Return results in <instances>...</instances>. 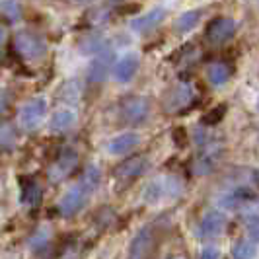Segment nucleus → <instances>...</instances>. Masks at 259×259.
<instances>
[{
	"label": "nucleus",
	"instance_id": "obj_18",
	"mask_svg": "<svg viewBox=\"0 0 259 259\" xmlns=\"http://www.w3.org/2000/svg\"><path fill=\"white\" fill-rule=\"evenodd\" d=\"M253 199H255V195L251 193L249 189L240 187V189L232 191L230 195H226L221 203L226 208H238V207H242V205H246V203H249V201H253Z\"/></svg>",
	"mask_w": 259,
	"mask_h": 259
},
{
	"label": "nucleus",
	"instance_id": "obj_20",
	"mask_svg": "<svg viewBox=\"0 0 259 259\" xmlns=\"http://www.w3.org/2000/svg\"><path fill=\"white\" fill-rule=\"evenodd\" d=\"M201 20V12L199 10H189V12L182 14L178 20H176V29L180 33H185V31H191Z\"/></svg>",
	"mask_w": 259,
	"mask_h": 259
},
{
	"label": "nucleus",
	"instance_id": "obj_17",
	"mask_svg": "<svg viewBox=\"0 0 259 259\" xmlns=\"http://www.w3.org/2000/svg\"><path fill=\"white\" fill-rule=\"evenodd\" d=\"M20 187H22V201L26 205H37L41 199V187L37 185V182L31 178H22Z\"/></svg>",
	"mask_w": 259,
	"mask_h": 259
},
{
	"label": "nucleus",
	"instance_id": "obj_12",
	"mask_svg": "<svg viewBox=\"0 0 259 259\" xmlns=\"http://www.w3.org/2000/svg\"><path fill=\"white\" fill-rule=\"evenodd\" d=\"M193 100V92L189 86H176L171 92H168V96H166V100H164V109L169 111V113H174V111H180L183 109L185 105L189 104Z\"/></svg>",
	"mask_w": 259,
	"mask_h": 259
},
{
	"label": "nucleus",
	"instance_id": "obj_23",
	"mask_svg": "<svg viewBox=\"0 0 259 259\" xmlns=\"http://www.w3.org/2000/svg\"><path fill=\"white\" fill-rule=\"evenodd\" d=\"M0 14H4L10 22H14L22 16V8L16 0H0Z\"/></svg>",
	"mask_w": 259,
	"mask_h": 259
},
{
	"label": "nucleus",
	"instance_id": "obj_11",
	"mask_svg": "<svg viewBox=\"0 0 259 259\" xmlns=\"http://www.w3.org/2000/svg\"><path fill=\"white\" fill-rule=\"evenodd\" d=\"M146 168H148V160L144 156H133L117 166L115 178L117 180H135V178L143 176Z\"/></svg>",
	"mask_w": 259,
	"mask_h": 259
},
{
	"label": "nucleus",
	"instance_id": "obj_27",
	"mask_svg": "<svg viewBox=\"0 0 259 259\" xmlns=\"http://www.w3.org/2000/svg\"><path fill=\"white\" fill-rule=\"evenodd\" d=\"M174 141H176L178 146H182V144L185 143V129H183V127H176V129H174Z\"/></svg>",
	"mask_w": 259,
	"mask_h": 259
},
{
	"label": "nucleus",
	"instance_id": "obj_5",
	"mask_svg": "<svg viewBox=\"0 0 259 259\" xmlns=\"http://www.w3.org/2000/svg\"><path fill=\"white\" fill-rule=\"evenodd\" d=\"M76 164H78L76 150L65 148L63 152H59L57 160L53 162V166L49 168V180H51V182H61V180L68 178V176L74 171Z\"/></svg>",
	"mask_w": 259,
	"mask_h": 259
},
{
	"label": "nucleus",
	"instance_id": "obj_19",
	"mask_svg": "<svg viewBox=\"0 0 259 259\" xmlns=\"http://www.w3.org/2000/svg\"><path fill=\"white\" fill-rule=\"evenodd\" d=\"M230 74H232V70H230V66L226 65V63H212L207 70L208 80L214 86H222L224 82H228Z\"/></svg>",
	"mask_w": 259,
	"mask_h": 259
},
{
	"label": "nucleus",
	"instance_id": "obj_2",
	"mask_svg": "<svg viewBox=\"0 0 259 259\" xmlns=\"http://www.w3.org/2000/svg\"><path fill=\"white\" fill-rule=\"evenodd\" d=\"M14 49L18 51L20 57H24L27 61H37L47 51L45 41L39 37L37 33H33V31H20V33H16Z\"/></svg>",
	"mask_w": 259,
	"mask_h": 259
},
{
	"label": "nucleus",
	"instance_id": "obj_14",
	"mask_svg": "<svg viewBox=\"0 0 259 259\" xmlns=\"http://www.w3.org/2000/svg\"><path fill=\"white\" fill-rule=\"evenodd\" d=\"M137 70H139V55L129 53L115 65L113 76H115L117 82H129V80L135 78Z\"/></svg>",
	"mask_w": 259,
	"mask_h": 259
},
{
	"label": "nucleus",
	"instance_id": "obj_7",
	"mask_svg": "<svg viewBox=\"0 0 259 259\" xmlns=\"http://www.w3.org/2000/svg\"><path fill=\"white\" fill-rule=\"evenodd\" d=\"M236 31V24L230 18H214L205 29V37L210 43H224L234 35Z\"/></svg>",
	"mask_w": 259,
	"mask_h": 259
},
{
	"label": "nucleus",
	"instance_id": "obj_6",
	"mask_svg": "<svg viewBox=\"0 0 259 259\" xmlns=\"http://www.w3.org/2000/svg\"><path fill=\"white\" fill-rule=\"evenodd\" d=\"M178 193H180V183L176 180H156L146 185L143 197L146 203H158L164 197H174Z\"/></svg>",
	"mask_w": 259,
	"mask_h": 259
},
{
	"label": "nucleus",
	"instance_id": "obj_10",
	"mask_svg": "<svg viewBox=\"0 0 259 259\" xmlns=\"http://www.w3.org/2000/svg\"><path fill=\"white\" fill-rule=\"evenodd\" d=\"M226 226V217L221 210H210L203 217V221L199 224V236L205 238V240H210V238H217L219 234L224 230Z\"/></svg>",
	"mask_w": 259,
	"mask_h": 259
},
{
	"label": "nucleus",
	"instance_id": "obj_25",
	"mask_svg": "<svg viewBox=\"0 0 259 259\" xmlns=\"http://www.w3.org/2000/svg\"><path fill=\"white\" fill-rule=\"evenodd\" d=\"M247 232L253 240H259V217L247 219Z\"/></svg>",
	"mask_w": 259,
	"mask_h": 259
},
{
	"label": "nucleus",
	"instance_id": "obj_24",
	"mask_svg": "<svg viewBox=\"0 0 259 259\" xmlns=\"http://www.w3.org/2000/svg\"><path fill=\"white\" fill-rule=\"evenodd\" d=\"M224 115H226V105L221 104L217 105V107H212L207 115H205L203 121H205V125H217V123H221L222 119H224Z\"/></svg>",
	"mask_w": 259,
	"mask_h": 259
},
{
	"label": "nucleus",
	"instance_id": "obj_16",
	"mask_svg": "<svg viewBox=\"0 0 259 259\" xmlns=\"http://www.w3.org/2000/svg\"><path fill=\"white\" fill-rule=\"evenodd\" d=\"M74 121H76V113H74L72 109H68V107H61V109H57V111L53 113L51 129L53 131H66L74 125Z\"/></svg>",
	"mask_w": 259,
	"mask_h": 259
},
{
	"label": "nucleus",
	"instance_id": "obj_9",
	"mask_svg": "<svg viewBox=\"0 0 259 259\" xmlns=\"http://www.w3.org/2000/svg\"><path fill=\"white\" fill-rule=\"evenodd\" d=\"M152 244H154V230H152V226H144L131 244L129 259H146L150 255Z\"/></svg>",
	"mask_w": 259,
	"mask_h": 259
},
{
	"label": "nucleus",
	"instance_id": "obj_30",
	"mask_svg": "<svg viewBox=\"0 0 259 259\" xmlns=\"http://www.w3.org/2000/svg\"><path fill=\"white\" fill-rule=\"evenodd\" d=\"M257 109H259V100H257Z\"/></svg>",
	"mask_w": 259,
	"mask_h": 259
},
{
	"label": "nucleus",
	"instance_id": "obj_21",
	"mask_svg": "<svg viewBox=\"0 0 259 259\" xmlns=\"http://www.w3.org/2000/svg\"><path fill=\"white\" fill-rule=\"evenodd\" d=\"M255 255V244L249 240H240L236 242L232 247V257L234 259H251Z\"/></svg>",
	"mask_w": 259,
	"mask_h": 259
},
{
	"label": "nucleus",
	"instance_id": "obj_4",
	"mask_svg": "<svg viewBox=\"0 0 259 259\" xmlns=\"http://www.w3.org/2000/svg\"><path fill=\"white\" fill-rule=\"evenodd\" d=\"M45 111H47V102L43 98H33L29 100L22 109H20V125L24 127L26 131H33L37 129L45 117Z\"/></svg>",
	"mask_w": 259,
	"mask_h": 259
},
{
	"label": "nucleus",
	"instance_id": "obj_22",
	"mask_svg": "<svg viewBox=\"0 0 259 259\" xmlns=\"http://www.w3.org/2000/svg\"><path fill=\"white\" fill-rule=\"evenodd\" d=\"M16 143V131L14 125L8 121H0V146L2 148H10Z\"/></svg>",
	"mask_w": 259,
	"mask_h": 259
},
{
	"label": "nucleus",
	"instance_id": "obj_15",
	"mask_svg": "<svg viewBox=\"0 0 259 259\" xmlns=\"http://www.w3.org/2000/svg\"><path fill=\"white\" fill-rule=\"evenodd\" d=\"M164 18H166V10H164V8H154V10L144 14V16L135 18V20L131 22V27H133L135 31H139V33H146V31L154 29Z\"/></svg>",
	"mask_w": 259,
	"mask_h": 259
},
{
	"label": "nucleus",
	"instance_id": "obj_29",
	"mask_svg": "<svg viewBox=\"0 0 259 259\" xmlns=\"http://www.w3.org/2000/svg\"><path fill=\"white\" fill-rule=\"evenodd\" d=\"M2 39H4V29L0 27V43H2Z\"/></svg>",
	"mask_w": 259,
	"mask_h": 259
},
{
	"label": "nucleus",
	"instance_id": "obj_13",
	"mask_svg": "<svg viewBox=\"0 0 259 259\" xmlns=\"http://www.w3.org/2000/svg\"><path fill=\"white\" fill-rule=\"evenodd\" d=\"M141 143L139 135L137 133H123V135H117L115 139H111L107 143V152L113 156H121L127 154L131 150H135Z\"/></svg>",
	"mask_w": 259,
	"mask_h": 259
},
{
	"label": "nucleus",
	"instance_id": "obj_3",
	"mask_svg": "<svg viewBox=\"0 0 259 259\" xmlns=\"http://www.w3.org/2000/svg\"><path fill=\"white\" fill-rule=\"evenodd\" d=\"M148 113H150V102L144 96H131L121 105V117L129 125L144 123Z\"/></svg>",
	"mask_w": 259,
	"mask_h": 259
},
{
	"label": "nucleus",
	"instance_id": "obj_1",
	"mask_svg": "<svg viewBox=\"0 0 259 259\" xmlns=\"http://www.w3.org/2000/svg\"><path fill=\"white\" fill-rule=\"evenodd\" d=\"M100 182H102V174H100L98 166H88L84 169L82 176H80V182L72 189H68L65 197L61 199L59 208H61L63 217H74L76 212H80L86 207L90 195L98 189Z\"/></svg>",
	"mask_w": 259,
	"mask_h": 259
},
{
	"label": "nucleus",
	"instance_id": "obj_26",
	"mask_svg": "<svg viewBox=\"0 0 259 259\" xmlns=\"http://www.w3.org/2000/svg\"><path fill=\"white\" fill-rule=\"evenodd\" d=\"M201 259H221V253H219V249H214V247H205V249L201 251Z\"/></svg>",
	"mask_w": 259,
	"mask_h": 259
},
{
	"label": "nucleus",
	"instance_id": "obj_28",
	"mask_svg": "<svg viewBox=\"0 0 259 259\" xmlns=\"http://www.w3.org/2000/svg\"><path fill=\"white\" fill-rule=\"evenodd\" d=\"M72 2H76V4H86V2H90V0H72Z\"/></svg>",
	"mask_w": 259,
	"mask_h": 259
},
{
	"label": "nucleus",
	"instance_id": "obj_8",
	"mask_svg": "<svg viewBox=\"0 0 259 259\" xmlns=\"http://www.w3.org/2000/svg\"><path fill=\"white\" fill-rule=\"evenodd\" d=\"M111 63H113V51H107V49H102L92 59L90 68H88V80H90L92 84L104 82L107 72H109Z\"/></svg>",
	"mask_w": 259,
	"mask_h": 259
}]
</instances>
